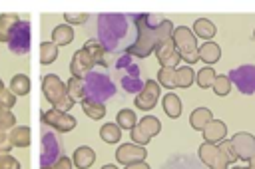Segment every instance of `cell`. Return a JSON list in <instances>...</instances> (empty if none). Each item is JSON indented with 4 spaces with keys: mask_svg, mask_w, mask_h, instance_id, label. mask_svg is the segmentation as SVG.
Instances as JSON below:
<instances>
[{
    "mask_svg": "<svg viewBox=\"0 0 255 169\" xmlns=\"http://www.w3.org/2000/svg\"><path fill=\"white\" fill-rule=\"evenodd\" d=\"M96 34L108 54H126L137 34L133 14H100Z\"/></svg>",
    "mask_w": 255,
    "mask_h": 169,
    "instance_id": "1",
    "label": "cell"
},
{
    "mask_svg": "<svg viewBox=\"0 0 255 169\" xmlns=\"http://www.w3.org/2000/svg\"><path fill=\"white\" fill-rule=\"evenodd\" d=\"M135 22V42L129 46L128 54L133 58H147L155 48L169 40L173 34V24L157 14H133Z\"/></svg>",
    "mask_w": 255,
    "mask_h": 169,
    "instance_id": "2",
    "label": "cell"
},
{
    "mask_svg": "<svg viewBox=\"0 0 255 169\" xmlns=\"http://www.w3.org/2000/svg\"><path fill=\"white\" fill-rule=\"evenodd\" d=\"M84 82V93H86V99H92V101H108L110 97L116 95V84L112 82V78L104 72H96L92 70L90 74H86V78L82 80Z\"/></svg>",
    "mask_w": 255,
    "mask_h": 169,
    "instance_id": "3",
    "label": "cell"
},
{
    "mask_svg": "<svg viewBox=\"0 0 255 169\" xmlns=\"http://www.w3.org/2000/svg\"><path fill=\"white\" fill-rule=\"evenodd\" d=\"M42 93L54 105V109H60V111L68 113V109H72V105H74V99L68 93V85L58 76H54V74L44 76V80H42Z\"/></svg>",
    "mask_w": 255,
    "mask_h": 169,
    "instance_id": "4",
    "label": "cell"
},
{
    "mask_svg": "<svg viewBox=\"0 0 255 169\" xmlns=\"http://www.w3.org/2000/svg\"><path fill=\"white\" fill-rule=\"evenodd\" d=\"M171 40H173L175 50L179 52L181 60H185V62L191 64V66L199 60V48H197L195 34H193L187 26H177V28H173Z\"/></svg>",
    "mask_w": 255,
    "mask_h": 169,
    "instance_id": "5",
    "label": "cell"
},
{
    "mask_svg": "<svg viewBox=\"0 0 255 169\" xmlns=\"http://www.w3.org/2000/svg\"><path fill=\"white\" fill-rule=\"evenodd\" d=\"M8 50L18 56H26L30 52V22L20 20L8 34Z\"/></svg>",
    "mask_w": 255,
    "mask_h": 169,
    "instance_id": "6",
    "label": "cell"
},
{
    "mask_svg": "<svg viewBox=\"0 0 255 169\" xmlns=\"http://www.w3.org/2000/svg\"><path fill=\"white\" fill-rule=\"evenodd\" d=\"M159 129H161V123H159L157 117H153V115H143L141 119H137V123L133 125V129H129V133H131L133 143L145 147V143H149V139L155 137V135L159 133Z\"/></svg>",
    "mask_w": 255,
    "mask_h": 169,
    "instance_id": "7",
    "label": "cell"
},
{
    "mask_svg": "<svg viewBox=\"0 0 255 169\" xmlns=\"http://www.w3.org/2000/svg\"><path fill=\"white\" fill-rule=\"evenodd\" d=\"M62 157V147L60 141L56 137L54 131L50 129H42V153H40V169H46L50 165H54L58 159Z\"/></svg>",
    "mask_w": 255,
    "mask_h": 169,
    "instance_id": "8",
    "label": "cell"
},
{
    "mask_svg": "<svg viewBox=\"0 0 255 169\" xmlns=\"http://www.w3.org/2000/svg\"><path fill=\"white\" fill-rule=\"evenodd\" d=\"M229 80L231 84L245 95L255 93V66L251 64H243L239 68H233L229 72Z\"/></svg>",
    "mask_w": 255,
    "mask_h": 169,
    "instance_id": "9",
    "label": "cell"
},
{
    "mask_svg": "<svg viewBox=\"0 0 255 169\" xmlns=\"http://www.w3.org/2000/svg\"><path fill=\"white\" fill-rule=\"evenodd\" d=\"M199 159L209 167V169H227V165H229V161H227V157L221 153V149L215 145V143H207V141H203L201 145H199Z\"/></svg>",
    "mask_w": 255,
    "mask_h": 169,
    "instance_id": "10",
    "label": "cell"
},
{
    "mask_svg": "<svg viewBox=\"0 0 255 169\" xmlns=\"http://www.w3.org/2000/svg\"><path fill=\"white\" fill-rule=\"evenodd\" d=\"M145 155H147L145 147L143 145H137V143H124L116 151V159L122 165H133V163L145 161Z\"/></svg>",
    "mask_w": 255,
    "mask_h": 169,
    "instance_id": "11",
    "label": "cell"
},
{
    "mask_svg": "<svg viewBox=\"0 0 255 169\" xmlns=\"http://www.w3.org/2000/svg\"><path fill=\"white\" fill-rule=\"evenodd\" d=\"M157 99H159V84L155 80H145L143 89L135 95V107L147 111V109L155 107Z\"/></svg>",
    "mask_w": 255,
    "mask_h": 169,
    "instance_id": "12",
    "label": "cell"
},
{
    "mask_svg": "<svg viewBox=\"0 0 255 169\" xmlns=\"http://www.w3.org/2000/svg\"><path fill=\"white\" fill-rule=\"evenodd\" d=\"M42 121L48 123V125H52V127H56L58 131H64V133L66 131H72L76 127V119L70 113L60 111V109H54V107L42 113Z\"/></svg>",
    "mask_w": 255,
    "mask_h": 169,
    "instance_id": "13",
    "label": "cell"
},
{
    "mask_svg": "<svg viewBox=\"0 0 255 169\" xmlns=\"http://www.w3.org/2000/svg\"><path fill=\"white\" fill-rule=\"evenodd\" d=\"M231 145H233L235 153L239 155V159L249 161L255 155V137L251 133H247V131H237L231 137Z\"/></svg>",
    "mask_w": 255,
    "mask_h": 169,
    "instance_id": "14",
    "label": "cell"
},
{
    "mask_svg": "<svg viewBox=\"0 0 255 169\" xmlns=\"http://www.w3.org/2000/svg\"><path fill=\"white\" fill-rule=\"evenodd\" d=\"M155 56H157V62H159L161 68H173V70H175V66L179 64V60H181V56H179V52L175 50V44H173L171 38H169V40H163V42L155 48Z\"/></svg>",
    "mask_w": 255,
    "mask_h": 169,
    "instance_id": "15",
    "label": "cell"
},
{
    "mask_svg": "<svg viewBox=\"0 0 255 169\" xmlns=\"http://www.w3.org/2000/svg\"><path fill=\"white\" fill-rule=\"evenodd\" d=\"M94 60L90 58V54L84 50V48H80L76 54H74V58H72V62H70V72H72V78H80V80H84L86 78V74H90L92 70H94Z\"/></svg>",
    "mask_w": 255,
    "mask_h": 169,
    "instance_id": "16",
    "label": "cell"
},
{
    "mask_svg": "<svg viewBox=\"0 0 255 169\" xmlns=\"http://www.w3.org/2000/svg\"><path fill=\"white\" fill-rule=\"evenodd\" d=\"M114 72L120 76V80H122V78H133V76H139V74H141V70H139L135 58L129 56L128 52L122 54L120 58H116V62H114Z\"/></svg>",
    "mask_w": 255,
    "mask_h": 169,
    "instance_id": "17",
    "label": "cell"
},
{
    "mask_svg": "<svg viewBox=\"0 0 255 169\" xmlns=\"http://www.w3.org/2000/svg\"><path fill=\"white\" fill-rule=\"evenodd\" d=\"M225 135H227V125L221 119H211L207 123V127L203 129V137H205L207 143H215L217 145L219 141L225 139Z\"/></svg>",
    "mask_w": 255,
    "mask_h": 169,
    "instance_id": "18",
    "label": "cell"
},
{
    "mask_svg": "<svg viewBox=\"0 0 255 169\" xmlns=\"http://www.w3.org/2000/svg\"><path fill=\"white\" fill-rule=\"evenodd\" d=\"M84 50L90 54V58L94 60L96 66H102V68H108V66H110L108 60H106L108 52L102 48V44L98 42V38H96V40H88V42L84 44Z\"/></svg>",
    "mask_w": 255,
    "mask_h": 169,
    "instance_id": "19",
    "label": "cell"
},
{
    "mask_svg": "<svg viewBox=\"0 0 255 169\" xmlns=\"http://www.w3.org/2000/svg\"><path fill=\"white\" fill-rule=\"evenodd\" d=\"M94 161H96V153H94V149H92V147L82 145V147H78V149L74 151L72 163H74L78 169H88V167H92V163H94Z\"/></svg>",
    "mask_w": 255,
    "mask_h": 169,
    "instance_id": "20",
    "label": "cell"
},
{
    "mask_svg": "<svg viewBox=\"0 0 255 169\" xmlns=\"http://www.w3.org/2000/svg\"><path fill=\"white\" fill-rule=\"evenodd\" d=\"M211 119H213V115H211L209 107H197V109H193L189 113V125L193 129H197V131H203Z\"/></svg>",
    "mask_w": 255,
    "mask_h": 169,
    "instance_id": "21",
    "label": "cell"
},
{
    "mask_svg": "<svg viewBox=\"0 0 255 169\" xmlns=\"http://www.w3.org/2000/svg\"><path fill=\"white\" fill-rule=\"evenodd\" d=\"M221 58V48L215 42H203L199 46V60H203L207 66L215 64Z\"/></svg>",
    "mask_w": 255,
    "mask_h": 169,
    "instance_id": "22",
    "label": "cell"
},
{
    "mask_svg": "<svg viewBox=\"0 0 255 169\" xmlns=\"http://www.w3.org/2000/svg\"><path fill=\"white\" fill-rule=\"evenodd\" d=\"M193 34H195L197 38L209 42V40L215 36V26H213V22L207 20V18H197V20L193 22Z\"/></svg>",
    "mask_w": 255,
    "mask_h": 169,
    "instance_id": "23",
    "label": "cell"
},
{
    "mask_svg": "<svg viewBox=\"0 0 255 169\" xmlns=\"http://www.w3.org/2000/svg\"><path fill=\"white\" fill-rule=\"evenodd\" d=\"M72 40H74V30H72L70 24H60V26H56L52 30V42L56 46H66Z\"/></svg>",
    "mask_w": 255,
    "mask_h": 169,
    "instance_id": "24",
    "label": "cell"
},
{
    "mask_svg": "<svg viewBox=\"0 0 255 169\" xmlns=\"http://www.w3.org/2000/svg\"><path fill=\"white\" fill-rule=\"evenodd\" d=\"M161 103H163V111H165L167 117L175 119V117L181 115V99L175 93H165L163 99H161Z\"/></svg>",
    "mask_w": 255,
    "mask_h": 169,
    "instance_id": "25",
    "label": "cell"
},
{
    "mask_svg": "<svg viewBox=\"0 0 255 169\" xmlns=\"http://www.w3.org/2000/svg\"><path fill=\"white\" fill-rule=\"evenodd\" d=\"M10 143L16 145V147H26L30 145V127L26 125H18V127H12L10 131Z\"/></svg>",
    "mask_w": 255,
    "mask_h": 169,
    "instance_id": "26",
    "label": "cell"
},
{
    "mask_svg": "<svg viewBox=\"0 0 255 169\" xmlns=\"http://www.w3.org/2000/svg\"><path fill=\"white\" fill-rule=\"evenodd\" d=\"M195 82V72L191 66H183L175 70V87H189Z\"/></svg>",
    "mask_w": 255,
    "mask_h": 169,
    "instance_id": "27",
    "label": "cell"
},
{
    "mask_svg": "<svg viewBox=\"0 0 255 169\" xmlns=\"http://www.w3.org/2000/svg\"><path fill=\"white\" fill-rule=\"evenodd\" d=\"M10 91L14 95H26L30 91V78L24 76V74H16L10 80Z\"/></svg>",
    "mask_w": 255,
    "mask_h": 169,
    "instance_id": "28",
    "label": "cell"
},
{
    "mask_svg": "<svg viewBox=\"0 0 255 169\" xmlns=\"http://www.w3.org/2000/svg\"><path fill=\"white\" fill-rule=\"evenodd\" d=\"M82 109L88 117L92 119H102L106 115V105L100 101H92V99H82Z\"/></svg>",
    "mask_w": 255,
    "mask_h": 169,
    "instance_id": "29",
    "label": "cell"
},
{
    "mask_svg": "<svg viewBox=\"0 0 255 169\" xmlns=\"http://www.w3.org/2000/svg\"><path fill=\"white\" fill-rule=\"evenodd\" d=\"M100 137L106 141V143H118L120 137H122V129L118 123H104L100 127Z\"/></svg>",
    "mask_w": 255,
    "mask_h": 169,
    "instance_id": "30",
    "label": "cell"
},
{
    "mask_svg": "<svg viewBox=\"0 0 255 169\" xmlns=\"http://www.w3.org/2000/svg\"><path fill=\"white\" fill-rule=\"evenodd\" d=\"M18 22H20V18L16 14H2L0 16V42H8V34Z\"/></svg>",
    "mask_w": 255,
    "mask_h": 169,
    "instance_id": "31",
    "label": "cell"
},
{
    "mask_svg": "<svg viewBox=\"0 0 255 169\" xmlns=\"http://www.w3.org/2000/svg\"><path fill=\"white\" fill-rule=\"evenodd\" d=\"M58 58V46L54 42H42L40 44V64L48 66Z\"/></svg>",
    "mask_w": 255,
    "mask_h": 169,
    "instance_id": "32",
    "label": "cell"
},
{
    "mask_svg": "<svg viewBox=\"0 0 255 169\" xmlns=\"http://www.w3.org/2000/svg\"><path fill=\"white\" fill-rule=\"evenodd\" d=\"M116 123L120 125V129H133V125L137 123V117L133 109H120L116 115Z\"/></svg>",
    "mask_w": 255,
    "mask_h": 169,
    "instance_id": "33",
    "label": "cell"
},
{
    "mask_svg": "<svg viewBox=\"0 0 255 169\" xmlns=\"http://www.w3.org/2000/svg\"><path fill=\"white\" fill-rule=\"evenodd\" d=\"M66 85H68V93H70V97H72L74 101H82V99H86V93H84V82H82L80 78H70Z\"/></svg>",
    "mask_w": 255,
    "mask_h": 169,
    "instance_id": "34",
    "label": "cell"
},
{
    "mask_svg": "<svg viewBox=\"0 0 255 169\" xmlns=\"http://www.w3.org/2000/svg\"><path fill=\"white\" fill-rule=\"evenodd\" d=\"M175 70L173 68H159V72H157L159 85H163L167 89H175Z\"/></svg>",
    "mask_w": 255,
    "mask_h": 169,
    "instance_id": "35",
    "label": "cell"
},
{
    "mask_svg": "<svg viewBox=\"0 0 255 169\" xmlns=\"http://www.w3.org/2000/svg\"><path fill=\"white\" fill-rule=\"evenodd\" d=\"M215 78H217V76H215L213 68H209V66H205L203 70L195 72V82H197L199 87H211L213 82H215Z\"/></svg>",
    "mask_w": 255,
    "mask_h": 169,
    "instance_id": "36",
    "label": "cell"
},
{
    "mask_svg": "<svg viewBox=\"0 0 255 169\" xmlns=\"http://www.w3.org/2000/svg\"><path fill=\"white\" fill-rule=\"evenodd\" d=\"M211 87H213V91L217 95H227L231 91V80H229V76H217Z\"/></svg>",
    "mask_w": 255,
    "mask_h": 169,
    "instance_id": "37",
    "label": "cell"
},
{
    "mask_svg": "<svg viewBox=\"0 0 255 169\" xmlns=\"http://www.w3.org/2000/svg\"><path fill=\"white\" fill-rule=\"evenodd\" d=\"M217 147L221 149V153L227 157L229 163H235V161L239 159V155L235 153V149H233V145H231V139H223V141H219Z\"/></svg>",
    "mask_w": 255,
    "mask_h": 169,
    "instance_id": "38",
    "label": "cell"
},
{
    "mask_svg": "<svg viewBox=\"0 0 255 169\" xmlns=\"http://www.w3.org/2000/svg\"><path fill=\"white\" fill-rule=\"evenodd\" d=\"M16 125V117L10 113V109H2L0 111V129L2 131H8Z\"/></svg>",
    "mask_w": 255,
    "mask_h": 169,
    "instance_id": "39",
    "label": "cell"
},
{
    "mask_svg": "<svg viewBox=\"0 0 255 169\" xmlns=\"http://www.w3.org/2000/svg\"><path fill=\"white\" fill-rule=\"evenodd\" d=\"M14 101H16V95H14L10 89H4V91L0 93V111H2V109H10V107L14 105Z\"/></svg>",
    "mask_w": 255,
    "mask_h": 169,
    "instance_id": "40",
    "label": "cell"
},
{
    "mask_svg": "<svg viewBox=\"0 0 255 169\" xmlns=\"http://www.w3.org/2000/svg\"><path fill=\"white\" fill-rule=\"evenodd\" d=\"M0 169H20V163L8 153H0Z\"/></svg>",
    "mask_w": 255,
    "mask_h": 169,
    "instance_id": "41",
    "label": "cell"
},
{
    "mask_svg": "<svg viewBox=\"0 0 255 169\" xmlns=\"http://www.w3.org/2000/svg\"><path fill=\"white\" fill-rule=\"evenodd\" d=\"M64 20L68 24H84L88 20V14H70V12H66L64 14Z\"/></svg>",
    "mask_w": 255,
    "mask_h": 169,
    "instance_id": "42",
    "label": "cell"
},
{
    "mask_svg": "<svg viewBox=\"0 0 255 169\" xmlns=\"http://www.w3.org/2000/svg\"><path fill=\"white\" fill-rule=\"evenodd\" d=\"M10 147H12V143H10L8 133L0 129V153H10Z\"/></svg>",
    "mask_w": 255,
    "mask_h": 169,
    "instance_id": "43",
    "label": "cell"
},
{
    "mask_svg": "<svg viewBox=\"0 0 255 169\" xmlns=\"http://www.w3.org/2000/svg\"><path fill=\"white\" fill-rule=\"evenodd\" d=\"M46 169H72V159H68L66 155H62L54 165H50Z\"/></svg>",
    "mask_w": 255,
    "mask_h": 169,
    "instance_id": "44",
    "label": "cell"
},
{
    "mask_svg": "<svg viewBox=\"0 0 255 169\" xmlns=\"http://www.w3.org/2000/svg\"><path fill=\"white\" fill-rule=\"evenodd\" d=\"M126 169H151L145 161H139V163H133V165H126Z\"/></svg>",
    "mask_w": 255,
    "mask_h": 169,
    "instance_id": "45",
    "label": "cell"
},
{
    "mask_svg": "<svg viewBox=\"0 0 255 169\" xmlns=\"http://www.w3.org/2000/svg\"><path fill=\"white\" fill-rule=\"evenodd\" d=\"M249 167H251V169H255V155L249 159Z\"/></svg>",
    "mask_w": 255,
    "mask_h": 169,
    "instance_id": "46",
    "label": "cell"
},
{
    "mask_svg": "<svg viewBox=\"0 0 255 169\" xmlns=\"http://www.w3.org/2000/svg\"><path fill=\"white\" fill-rule=\"evenodd\" d=\"M102 169H118V167H116V165H104Z\"/></svg>",
    "mask_w": 255,
    "mask_h": 169,
    "instance_id": "47",
    "label": "cell"
},
{
    "mask_svg": "<svg viewBox=\"0 0 255 169\" xmlns=\"http://www.w3.org/2000/svg\"><path fill=\"white\" fill-rule=\"evenodd\" d=\"M231 169H249V167H239V165H235V167H231Z\"/></svg>",
    "mask_w": 255,
    "mask_h": 169,
    "instance_id": "48",
    "label": "cell"
},
{
    "mask_svg": "<svg viewBox=\"0 0 255 169\" xmlns=\"http://www.w3.org/2000/svg\"><path fill=\"white\" fill-rule=\"evenodd\" d=\"M4 91V84H2V80H0V93Z\"/></svg>",
    "mask_w": 255,
    "mask_h": 169,
    "instance_id": "49",
    "label": "cell"
},
{
    "mask_svg": "<svg viewBox=\"0 0 255 169\" xmlns=\"http://www.w3.org/2000/svg\"><path fill=\"white\" fill-rule=\"evenodd\" d=\"M253 38H255V32H253Z\"/></svg>",
    "mask_w": 255,
    "mask_h": 169,
    "instance_id": "50",
    "label": "cell"
},
{
    "mask_svg": "<svg viewBox=\"0 0 255 169\" xmlns=\"http://www.w3.org/2000/svg\"><path fill=\"white\" fill-rule=\"evenodd\" d=\"M249 169H251V167H249Z\"/></svg>",
    "mask_w": 255,
    "mask_h": 169,
    "instance_id": "51",
    "label": "cell"
}]
</instances>
